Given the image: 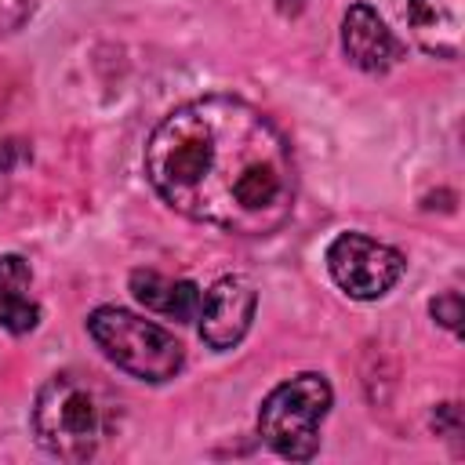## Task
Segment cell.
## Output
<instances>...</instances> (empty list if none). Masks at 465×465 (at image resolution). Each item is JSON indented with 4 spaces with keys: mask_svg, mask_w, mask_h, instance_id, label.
Returning a JSON list of instances; mask_svg holds the SVG:
<instances>
[{
    "mask_svg": "<svg viewBox=\"0 0 465 465\" xmlns=\"http://www.w3.org/2000/svg\"><path fill=\"white\" fill-rule=\"evenodd\" d=\"M429 312H432L436 323H443L447 331H458V327H461V294H458V291H447V294L432 298Z\"/></svg>",
    "mask_w": 465,
    "mask_h": 465,
    "instance_id": "8fae6325",
    "label": "cell"
},
{
    "mask_svg": "<svg viewBox=\"0 0 465 465\" xmlns=\"http://www.w3.org/2000/svg\"><path fill=\"white\" fill-rule=\"evenodd\" d=\"M131 294L145 309H153L160 316H171L178 323L196 320L200 302H203V294L193 280H171V276H160L156 269H134L131 272Z\"/></svg>",
    "mask_w": 465,
    "mask_h": 465,
    "instance_id": "9c48e42d",
    "label": "cell"
},
{
    "mask_svg": "<svg viewBox=\"0 0 465 465\" xmlns=\"http://www.w3.org/2000/svg\"><path fill=\"white\" fill-rule=\"evenodd\" d=\"M33 11V0H0V36L15 33Z\"/></svg>",
    "mask_w": 465,
    "mask_h": 465,
    "instance_id": "7c38bea8",
    "label": "cell"
},
{
    "mask_svg": "<svg viewBox=\"0 0 465 465\" xmlns=\"http://www.w3.org/2000/svg\"><path fill=\"white\" fill-rule=\"evenodd\" d=\"M432 429L440 436H447V440H458L461 436V411H458V403H440L436 414H432Z\"/></svg>",
    "mask_w": 465,
    "mask_h": 465,
    "instance_id": "4fadbf2b",
    "label": "cell"
},
{
    "mask_svg": "<svg viewBox=\"0 0 465 465\" xmlns=\"http://www.w3.org/2000/svg\"><path fill=\"white\" fill-rule=\"evenodd\" d=\"M327 411H331L327 378L305 371L265 396L258 411V432L280 458L309 461L320 447V421L327 418Z\"/></svg>",
    "mask_w": 465,
    "mask_h": 465,
    "instance_id": "277c9868",
    "label": "cell"
},
{
    "mask_svg": "<svg viewBox=\"0 0 465 465\" xmlns=\"http://www.w3.org/2000/svg\"><path fill=\"white\" fill-rule=\"evenodd\" d=\"M407 22L414 40L436 58H458L465 40V0H411Z\"/></svg>",
    "mask_w": 465,
    "mask_h": 465,
    "instance_id": "ba28073f",
    "label": "cell"
},
{
    "mask_svg": "<svg viewBox=\"0 0 465 465\" xmlns=\"http://www.w3.org/2000/svg\"><path fill=\"white\" fill-rule=\"evenodd\" d=\"M33 432L40 447L62 461H87L105 432V407L80 374H54L40 385L33 403Z\"/></svg>",
    "mask_w": 465,
    "mask_h": 465,
    "instance_id": "7a4b0ae2",
    "label": "cell"
},
{
    "mask_svg": "<svg viewBox=\"0 0 465 465\" xmlns=\"http://www.w3.org/2000/svg\"><path fill=\"white\" fill-rule=\"evenodd\" d=\"M87 331L98 349L127 374L142 381H167L182 371V341L153 320H142L127 309L102 305L87 316Z\"/></svg>",
    "mask_w": 465,
    "mask_h": 465,
    "instance_id": "3957f363",
    "label": "cell"
},
{
    "mask_svg": "<svg viewBox=\"0 0 465 465\" xmlns=\"http://www.w3.org/2000/svg\"><path fill=\"white\" fill-rule=\"evenodd\" d=\"M18 156H22L18 142H0V174H4V171H11V167L18 163Z\"/></svg>",
    "mask_w": 465,
    "mask_h": 465,
    "instance_id": "5bb4252c",
    "label": "cell"
},
{
    "mask_svg": "<svg viewBox=\"0 0 465 465\" xmlns=\"http://www.w3.org/2000/svg\"><path fill=\"white\" fill-rule=\"evenodd\" d=\"M345 58L363 73H385L403 58V44L389 33L381 15L371 4H352L341 22Z\"/></svg>",
    "mask_w": 465,
    "mask_h": 465,
    "instance_id": "52a82bcc",
    "label": "cell"
},
{
    "mask_svg": "<svg viewBox=\"0 0 465 465\" xmlns=\"http://www.w3.org/2000/svg\"><path fill=\"white\" fill-rule=\"evenodd\" d=\"M327 269H331V280L349 298L374 302L400 283L407 262L389 243H378L363 232H341L327 247Z\"/></svg>",
    "mask_w": 465,
    "mask_h": 465,
    "instance_id": "5b68a950",
    "label": "cell"
},
{
    "mask_svg": "<svg viewBox=\"0 0 465 465\" xmlns=\"http://www.w3.org/2000/svg\"><path fill=\"white\" fill-rule=\"evenodd\" d=\"M254 305H258V294L243 276H222L200 302V312H196L200 338L218 352L232 349L247 334L254 320Z\"/></svg>",
    "mask_w": 465,
    "mask_h": 465,
    "instance_id": "8992f818",
    "label": "cell"
},
{
    "mask_svg": "<svg viewBox=\"0 0 465 465\" xmlns=\"http://www.w3.org/2000/svg\"><path fill=\"white\" fill-rule=\"evenodd\" d=\"M145 174L167 207L232 236L276 232L298 200L291 142L232 94L193 98L167 113L149 134Z\"/></svg>",
    "mask_w": 465,
    "mask_h": 465,
    "instance_id": "6da1fadb",
    "label": "cell"
},
{
    "mask_svg": "<svg viewBox=\"0 0 465 465\" xmlns=\"http://www.w3.org/2000/svg\"><path fill=\"white\" fill-rule=\"evenodd\" d=\"M29 265L18 254H0V327L25 334L40 323V305L29 294Z\"/></svg>",
    "mask_w": 465,
    "mask_h": 465,
    "instance_id": "30bf717a",
    "label": "cell"
}]
</instances>
